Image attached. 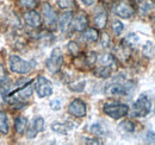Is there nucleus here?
I'll list each match as a JSON object with an SVG mask.
<instances>
[{
    "label": "nucleus",
    "mask_w": 155,
    "mask_h": 145,
    "mask_svg": "<svg viewBox=\"0 0 155 145\" xmlns=\"http://www.w3.org/2000/svg\"><path fill=\"white\" fill-rule=\"evenodd\" d=\"M32 92H34V86H32V82L30 81L24 87H20V88L16 89L15 92L10 93L6 96V100H7V102L10 105H17V104L21 102L23 100L29 99L32 95Z\"/></svg>",
    "instance_id": "obj_1"
},
{
    "label": "nucleus",
    "mask_w": 155,
    "mask_h": 145,
    "mask_svg": "<svg viewBox=\"0 0 155 145\" xmlns=\"http://www.w3.org/2000/svg\"><path fill=\"white\" fill-rule=\"evenodd\" d=\"M103 111L106 115L111 117L112 119H120L125 117L129 112V106L120 102H106L103 106Z\"/></svg>",
    "instance_id": "obj_2"
},
{
    "label": "nucleus",
    "mask_w": 155,
    "mask_h": 145,
    "mask_svg": "<svg viewBox=\"0 0 155 145\" xmlns=\"http://www.w3.org/2000/svg\"><path fill=\"white\" fill-rule=\"evenodd\" d=\"M8 67L11 72L16 74H28L32 69V66L30 64V62L23 60L18 55H10Z\"/></svg>",
    "instance_id": "obj_3"
},
{
    "label": "nucleus",
    "mask_w": 155,
    "mask_h": 145,
    "mask_svg": "<svg viewBox=\"0 0 155 145\" xmlns=\"http://www.w3.org/2000/svg\"><path fill=\"white\" fill-rule=\"evenodd\" d=\"M150 107H152L150 99L146 94H142L135 102H134V106H133L134 115L137 117V118H143L147 114H149Z\"/></svg>",
    "instance_id": "obj_4"
},
{
    "label": "nucleus",
    "mask_w": 155,
    "mask_h": 145,
    "mask_svg": "<svg viewBox=\"0 0 155 145\" xmlns=\"http://www.w3.org/2000/svg\"><path fill=\"white\" fill-rule=\"evenodd\" d=\"M62 63H63V55H62V51H61V49L55 48V49L51 51L49 58L45 61V67H47V69L50 72L55 74V72H58V70L61 69Z\"/></svg>",
    "instance_id": "obj_5"
},
{
    "label": "nucleus",
    "mask_w": 155,
    "mask_h": 145,
    "mask_svg": "<svg viewBox=\"0 0 155 145\" xmlns=\"http://www.w3.org/2000/svg\"><path fill=\"white\" fill-rule=\"evenodd\" d=\"M114 11H115V13L118 17L124 19L133 17L134 13H135V8L127 0H119L116 5L114 6Z\"/></svg>",
    "instance_id": "obj_6"
},
{
    "label": "nucleus",
    "mask_w": 155,
    "mask_h": 145,
    "mask_svg": "<svg viewBox=\"0 0 155 145\" xmlns=\"http://www.w3.org/2000/svg\"><path fill=\"white\" fill-rule=\"evenodd\" d=\"M35 87H36V93L39 98H47L53 94V86L50 81L44 76H38Z\"/></svg>",
    "instance_id": "obj_7"
},
{
    "label": "nucleus",
    "mask_w": 155,
    "mask_h": 145,
    "mask_svg": "<svg viewBox=\"0 0 155 145\" xmlns=\"http://www.w3.org/2000/svg\"><path fill=\"white\" fill-rule=\"evenodd\" d=\"M42 13L44 17V23L48 27H55L56 23H58V16L55 10L49 5V4H44L42 7Z\"/></svg>",
    "instance_id": "obj_8"
},
{
    "label": "nucleus",
    "mask_w": 155,
    "mask_h": 145,
    "mask_svg": "<svg viewBox=\"0 0 155 145\" xmlns=\"http://www.w3.org/2000/svg\"><path fill=\"white\" fill-rule=\"evenodd\" d=\"M68 112L77 118H82L86 115V112H87L86 104L80 99H74L68 106Z\"/></svg>",
    "instance_id": "obj_9"
},
{
    "label": "nucleus",
    "mask_w": 155,
    "mask_h": 145,
    "mask_svg": "<svg viewBox=\"0 0 155 145\" xmlns=\"http://www.w3.org/2000/svg\"><path fill=\"white\" fill-rule=\"evenodd\" d=\"M23 17H24L25 24L32 29H37L42 25V18H41L38 12L35 10H30V11L25 12Z\"/></svg>",
    "instance_id": "obj_10"
},
{
    "label": "nucleus",
    "mask_w": 155,
    "mask_h": 145,
    "mask_svg": "<svg viewBox=\"0 0 155 145\" xmlns=\"http://www.w3.org/2000/svg\"><path fill=\"white\" fill-rule=\"evenodd\" d=\"M43 128H44V119H43L42 117H37V118H35V119L32 120L31 126L29 127V130H28L26 137H28L29 139L35 138L39 132H42V131H43Z\"/></svg>",
    "instance_id": "obj_11"
},
{
    "label": "nucleus",
    "mask_w": 155,
    "mask_h": 145,
    "mask_svg": "<svg viewBox=\"0 0 155 145\" xmlns=\"http://www.w3.org/2000/svg\"><path fill=\"white\" fill-rule=\"evenodd\" d=\"M129 92V87L122 82H114L106 87V93L109 95H125Z\"/></svg>",
    "instance_id": "obj_12"
},
{
    "label": "nucleus",
    "mask_w": 155,
    "mask_h": 145,
    "mask_svg": "<svg viewBox=\"0 0 155 145\" xmlns=\"http://www.w3.org/2000/svg\"><path fill=\"white\" fill-rule=\"evenodd\" d=\"M87 25H88V19L85 13H79L77 17L72 20V27L79 32L85 31L87 29Z\"/></svg>",
    "instance_id": "obj_13"
},
{
    "label": "nucleus",
    "mask_w": 155,
    "mask_h": 145,
    "mask_svg": "<svg viewBox=\"0 0 155 145\" xmlns=\"http://www.w3.org/2000/svg\"><path fill=\"white\" fill-rule=\"evenodd\" d=\"M72 20H73V13H72V12H64V13L60 17V19H58L60 30H61L62 32H64V31L68 29V26L71 25Z\"/></svg>",
    "instance_id": "obj_14"
},
{
    "label": "nucleus",
    "mask_w": 155,
    "mask_h": 145,
    "mask_svg": "<svg viewBox=\"0 0 155 145\" xmlns=\"http://www.w3.org/2000/svg\"><path fill=\"white\" fill-rule=\"evenodd\" d=\"M99 66H104V67H109L111 69H116L117 68V61L115 57L110 54H104L99 58Z\"/></svg>",
    "instance_id": "obj_15"
},
{
    "label": "nucleus",
    "mask_w": 155,
    "mask_h": 145,
    "mask_svg": "<svg viewBox=\"0 0 155 145\" xmlns=\"http://www.w3.org/2000/svg\"><path fill=\"white\" fill-rule=\"evenodd\" d=\"M107 23V14L104 10H99L94 16V24L99 29H104Z\"/></svg>",
    "instance_id": "obj_16"
},
{
    "label": "nucleus",
    "mask_w": 155,
    "mask_h": 145,
    "mask_svg": "<svg viewBox=\"0 0 155 145\" xmlns=\"http://www.w3.org/2000/svg\"><path fill=\"white\" fill-rule=\"evenodd\" d=\"M99 38V34L96 29H86L82 34V39L87 43H93L97 42Z\"/></svg>",
    "instance_id": "obj_17"
},
{
    "label": "nucleus",
    "mask_w": 155,
    "mask_h": 145,
    "mask_svg": "<svg viewBox=\"0 0 155 145\" xmlns=\"http://www.w3.org/2000/svg\"><path fill=\"white\" fill-rule=\"evenodd\" d=\"M51 130L56 133H60V134H68L69 131L72 130V126H69L68 124H63V123H58V121H55L51 124Z\"/></svg>",
    "instance_id": "obj_18"
},
{
    "label": "nucleus",
    "mask_w": 155,
    "mask_h": 145,
    "mask_svg": "<svg viewBox=\"0 0 155 145\" xmlns=\"http://www.w3.org/2000/svg\"><path fill=\"white\" fill-rule=\"evenodd\" d=\"M15 128L19 134H23L28 128V119L25 117H23V115L17 117L16 121H15Z\"/></svg>",
    "instance_id": "obj_19"
},
{
    "label": "nucleus",
    "mask_w": 155,
    "mask_h": 145,
    "mask_svg": "<svg viewBox=\"0 0 155 145\" xmlns=\"http://www.w3.org/2000/svg\"><path fill=\"white\" fill-rule=\"evenodd\" d=\"M10 131V126H8V120H7V115L6 113L0 111V133L2 134H7Z\"/></svg>",
    "instance_id": "obj_20"
},
{
    "label": "nucleus",
    "mask_w": 155,
    "mask_h": 145,
    "mask_svg": "<svg viewBox=\"0 0 155 145\" xmlns=\"http://www.w3.org/2000/svg\"><path fill=\"white\" fill-rule=\"evenodd\" d=\"M118 128H119L122 132H124V133H133V132L135 131V125H134V123L130 121V120H124V121H122V123L119 124Z\"/></svg>",
    "instance_id": "obj_21"
},
{
    "label": "nucleus",
    "mask_w": 155,
    "mask_h": 145,
    "mask_svg": "<svg viewBox=\"0 0 155 145\" xmlns=\"http://www.w3.org/2000/svg\"><path fill=\"white\" fill-rule=\"evenodd\" d=\"M91 132L94 133V134H98V136H105L107 132H106V128L105 126L101 124V123H94L93 125H91L90 127Z\"/></svg>",
    "instance_id": "obj_22"
},
{
    "label": "nucleus",
    "mask_w": 155,
    "mask_h": 145,
    "mask_svg": "<svg viewBox=\"0 0 155 145\" xmlns=\"http://www.w3.org/2000/svg\"><path fill=\"white\" fill-rule=\"evenodd\" d=\"M137 2H138V6H140V8H141V11L143 13L149 12L154 7L153 0H137Z\"/></svg>",
    "instance_id": "obj_23"
},
{
    "label": "nucleus",
    "mask_w": 155,
    "mask_h": 145,
    "mask_svg": "<svg viewBox=\"0 0 155 145\" xmlns=\"http://www.w3.org/2000/svg\"><path fill=\"white\" fill-rule=\"evenodd\" d=\"M114 69L109 68V67H104V66H99L97 69L94 70V74L99 77H109L111 75Z\"/></svg>",
    "instance_id": "obj_24"
},
{
    "label": "nucleus",
    "mask_w": 155,
    "mask_h": 145,
    "mask_svg": "<svg viewBox=\"0 0 155 145\" xmlns=\"http://www.w3.org/2000/svg\"><path fill=\"white\" fill-rule=\"evenodd\" d=\"M7 82H8V75H7V72L5 70L4 66L0 63V87L6 86Z\"/></svg>",
    "instance_id": "obj_25"
},
{
    "label": "nucleus",
    "mask_w": 155,
    "mask_h": 145,
    "mask_svg": "<svg viewBox=\"0 0 155 145\" xmlns=\"http://www.w3.org/2000/svg\"><path fill=\"white\" fill-rule=\"evenodd\" d=\"M124 42H127L128 45H130V47H135V45H137L140 43V38L135 34H129L128 36L125 37Z\"/></svg>",
    "instance_id": "obj_26"
},
{
    "label": "nucleus",
    "mask_w": 155,
    "mask_h": 145,
    "mask_svg": "<svg viewBox=\"0 0 155 145\" xmlns=\"http://www.w3.org/2000/svg\"><path fill=\"white\" fill-rule=\"evenodd\" d=\"M58 5L62 10H68L74 7V0H58Z\"/></svg>",
    "instance_id": "obj_27"
},
{
    "label": "nucleus",
    "mask_w": 155,
    "mask_h": 145,
    "mask_svg": "<svg viewBox=\"0 0 155 145\" xmlns=\"http://www.w3.org/2000/svg\"><path fill=\"white\" fill-rule=\"evenodd\" d=\"M112 30H114V32H115V35L117 36H119L122 32H123V30H124V26H123V24L119 21V20H114L112 21Z\"/></svg>",
    "instance_id": "obj_28"
},
{
    "label": "nucleus",
    "mask_w": 155,
    "mask_h": 145,
    "mask_svg": "<svg viewBox=\"0 0 155 145\" xmlns=\"http://www.w3.org/2000/svg\"><path fill=\"white\" fill-rule=\"evenodd\" d=\"M85 81H79V82H74L72 85H69V89L71 91H74V92H81L84 91L85 88Z\"/></svg>",
    "instance_id": "obj_29"
},
{
    "label": "nucleus",
    "mask_w": 155,
    "mask_h": 145,
    "mask_svg": "<svg viewBox=\"0 0 155 145\" xmlns=\"http://www.w3.org/2000/svg\"><path fill=\"white\" fill-rule=\"evenodd\" d=\"M98 57H97V54L96 53H90V54L86 55V57H85V61H86V64L87 66H93L96 62H97Z\"/></svg>",
    "instance_id": "obj_30"
},
{
    "label": "nucleus",
    "mask_w": 155,
    "mask_h": 145,
    "mask_svg": "<svg viewBox=\"0 0 155 145\" xmlns=\"http://www.w3.org/2000/svg\"><path fill=\"white\" fill-rule=\"evenodd\" d=\"M20 5L25 8H34L37 5V0H19Z\"/></svg>",
    "instance_id": "obj_31"
},
{
    "label": "nucleus",
    "mask_w": 155,
    "mask_h": 145,
    "mask_svg": "<svg viewBox=\"0 0 155 145\" xmlns=\"http://www.w3.org/2000/svg\"><path fill=\"white\" fill-rule=\"evenodd\" d=\"M68 50H69L71 54L74 55V56H78L79 51H80L79 45H78L75 42H69V43H68Z\"/></svg>",
    "instance_id": "obj_32"
},
{
    "label": "nucleus",
    "mask_w": 155,
    "mask_h": 145,
    "mask_svg": "<svg viewBox=\"0 0 155 145\" xmlns=\"http://www.w3.org/2000/svg\"><path fill=\"white\" fill-rule=\"evenodd\" d=\"M143 54L147 57H150L153 55V44L152 42H147V44L143 47Z\"/></svg>",
    "instance_id": "obj_33"
},
{
    "label": "nucleus",
    "mask_w": 155,
    "mask_h": 145,
    "mask_svg": "<svg viewBox=\"0 0 155 145\" xmlns=\"http://www.w3.org/2000/svg\"><path fill=\"white\" fill-rule=\"evenodd\" d=\"M49 106H50V108L54 109V111H58V109H61V107H62V102L58 99H54V100L50 101Z\"/></svg>",
    "instance_id": "obj_34"
},
{
    "label": "nucleus",
    "mask_w": 155,
    "mask_h": 145,
    "mask_svg": "<svg viewBox=\"0 0 155 145\" xmlns=\"http://www.w3.org/2000/svg\"><path fill=\"white\" fill-rule=\"evenodd\" d=\"M101 45H103L104 48H107V47L110 45V38H109V36H107L106 34H104V35L101 36Z\"/></svg>",
    "instance_id": "obj_35"
},
{
    "label": "nucleus",
    "mask_w": 155,
    "mask_h": 145,
    "mask_svg": "<svg viewBox=\"0 0 155 145\" xmlns=\"http://www.w3.org/2000/svg\"><path fill=\"white\" fill-rule=\"evenodd\" d=\"M147 142L150 143V144H154L155 143V133L154 132L149 131V132L147 133Z\"/></svg>",
    "instance_id": "obj_36"
},
{
    "label": "nucleus",
    "mask_w": 155,
    "mask_h": 145,
    "mask_svg": "<svg viewBox=\"0 0 155 145\" xmlns=\"http://www.w3.org/2000/svg\"><path fill=\"white\" fill-rule=\"evenodd\" d=\"M85 6H92L93 4H96L97 0H80Z\"/></svg>",
    "instance_id": "obj_37"
},
{
    "label": "nucleus",
    "mask_w": 155,
    "mask_h": 145,
    "mask_svg": "<svg viewBox=\"0 0 155 145\" xmlns=\"http://www.w3.org/2000/svg\"><path fill=\"white\" fill-rule=\"evenodd\" d=\"M88 142H86V143H88V144H103V142H100V140H98V139H87Z\"/></svg>",
    "instance_id": "obj_38"
}]
</instances>
